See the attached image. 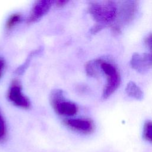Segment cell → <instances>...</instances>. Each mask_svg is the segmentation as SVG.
I'll list each match as a JSON object with an SVG mask.
<instances>
[{"mask_svg":"<svg viewBox=\"0 0 152 152\" xmlns=\"http://www.w3.org/2000/svg\"><path fill=\"white\" fill-rule=\"evenodd\" d=\"M144 43L149 50V53H144L142 55L149 68L152 67V33L144 38Z\"/></svg>","mask_w":152,"mask_h":152,"instance_id":"cell-10","label":"cell"},{"mask_svg":"<svg viewBox=\"0 0 152 152\" xmlns=\"http://www.w3.org/2000/svg\"><path fill=\"white\" fill-rule=\"evenodd\" d=\"M130 64L132 68L141 74H144L148 69L142 55L137 53L133 54L130 61Z\"/></svg>","mask_w":152,"mask_h":152,"instance_id":"cell-8","label":"cell"},{"mask_svg":"<svg viewBox=\"0 0 152 152\" xmlns=\"http://www.w3.org/2000/svg\"><path fill=\"white\" fill-rule=\"evenodd\" d=\"M21 20V16L18 13H14L11 14L5 23V28L10 30L15 27Z\"/></svg>","mask_w":152,"mask_h":152,"instance_id":"cell-12","label":"cell"},{"mask_svg":"<svg viewBox=\"0 0 152 152\" xmlns=\"http://www.w3.org/2000/svg\"><path fill=\"white\" fill-rule=\"evenodd\" d=\"M50 103L55 112L59 115L71 116L77 113V105L65 99L63 91L61 90H55L51 93Z\"/></svg>","mask_w":152,"mask_h":152,"instance_id":"cell-3","label":"cell"},{"mask_svg":"<svg viewBox=\"0 0 152 152\" xmlns=\"http://www.w3.org/2000/svg\"><path fill=\"white\" fill-rule=\"evenodd\" d=\"M125 92L129 97L136 100H141L144 97V93L141 89L132 81H129L125 87Z\"/></svg>","mask_w":152,"mask_h":152,"instance_id":"cell-9","label":"cell"},{"mask_svg":"<svg viewBox=\"0 0 152 152\" xmlns=\"http://www.w3.org/2000/svg\"><path fill=\"white\" fill-rule=\"evenodd\" d=\"M64 123L71 129L84 134H91L95 129L93 121L89 118L66 119Z\"/></svg>","mask_w":152,"mask_h":152,"instance_id":"cell-6","label":"cell"},{"mask_svg":"<svg viewBox=\"0 0 152 152\" xmlns=\"http://www.w3.org/2000/svg\"><path fill=\"white\" fill-rule=\"evenodd\" d=\"M4 67H5V61L2 58L0 57V78L2 74Z\"/></svg>","mask_w":152,"mask_h":152,"instance_id":"cell-16","label":"cell"},{"mask_svg":"<svg viewBox=\"0 0 152 152\" xmlns=\"http://www.w3.org/2000/svg\"><path fill=\"white\" fill-rule=\"evenodd\" d=\"M67 2H68L67 1H64V0H59V1H57L55 2L56 6L59 7L64 6Z\"/></svg>","mask_w":152,"mask_h":152,"instance_id":"cell-17","label":"cell"},{"mask_svg":"<svg viewBox=\"0 0 152 152\" xmlns=\"http://www.w3.org/2000/svg\"><path fill=\"white\" fill-rule=\"evenodd\" d=\"M138 2L135 1H122L118 2V16L115 26L122 28L124 25L128 24L134 20L137 11Z\"/></svg>","mask_w":152,"mask_h":152,"instance_id":"cell-4","label":"cell"},{"mask_svg":"<svg viewBox=\"0 0 152 152\" xmlns=\"http://www.w3.org/2000/svg\"><path fill=\"white\" fill-rule=\"evenodd\" d=\"M100 69L106 76V83L103 89L102 98L107 99L118 88L121 79L119 72L116 66L112 63L98 59Z\"/></svg>","mask_w":152,"mask_h":152,"instance_id":"cell-2","label":"cell"},{"mask_svg":"<svg viewBox=\"0 0 152 152\" xmlns=\"http://www.w3.org/2000/svg\"><path fill=\"white\" fill-rule=\"evenodd\" d=\"M39 52V51L38 50H35L34 52H32L30 53V56H29L28 57V58L27 59L26 61L22 65V66H21L20 67H19V68L17 69L16 72L18 73V74H21L23 72H24V71L25 70V69H26V68L27 67V66H28V64H29V62L30 61V59H31V58H32L36 53H37Z\"/></svg>","mask_w":152,"mask_h":152,"instance_id":"cell-15","label":"cell"},{"mask_svg":"<svg viewBox=\"0 0 152 152\" xmlns=\"http://www.w3.org/2000/svg\"><path fill=\"white\" fill-rule=\"evenodd\" d=\"M7 97L13 104L17 107L25 109L30 107V100L23 93L21 85L17 80L12 81L8 90Z\"/></svg>","mask_w":152,"mask_h":152,"instance_id":"cell-5","label":"cell"},{"mask_svg":"<svg viewBox=\"0 0 152 152\" xmlns=\"http://www.w3.org/2000/svg\"><path fill=\"white\" fill-rule=\"evenodd\" d=\"M88 11L101 30L113 25L118 16V2L113 1H93L88 5Z\"/></svg>","mask_w":152,"mask_h":152,"instance_id":"cell-1","label":"cell"},{"mask_svg":"<svg viewBox=\"0 0 152 152\" xmlns=\"http://www.w3.org/2000/svg\"><path fill=\"white\" fill-rule=\"evenodd\" d=\"M7 128L5 121L0 113V142L2 141L6 137Z\"/></svg>","mask_w":152,"mask_h":152,"instance_id":"cell-14","label":"cell"},{"mask_svg":"<svg viewBox=\"0 0 152 152\" xmlns=\"http://www.w3.org/2000/svg\"><path fill=\"white\" fill-rule=\"evenodd\" d=\"M54 2L49 0L36 1L27 17V23H34L42 18L50 10Z\"/></svg>","mask_w":152,"mask_h":152,"instance_id":"cell-7","label":"cell"},{"mask_svg":"<svg viewBox=\"0 0 152 152\" xmlns=\"http://www.w3.org/2000/svg\"><path fill=\"white\" fill-rule=\"evenodd\" d=\"M100 69L98 59L89 61L86 65V71L88 75L96 77L99 75V71Z\"/></svg>","mask_w":152,"mask_h":152,"instance_id":"cell-11","label":"cell"},{"mask_svg":"<svg viewBox=\"0 0 152 152\" xmlns=\"http://www.w3.org/2000/svg\"><path fill=\"white\" fill-rule=\"evenodd\" d=\"M142 135L144 138L152 144V121H146L143 126Z\"/></svg>","mask_w":152,"mask_h":152,"instance_id":"cell-13","label":"cell"}]
</instances>
